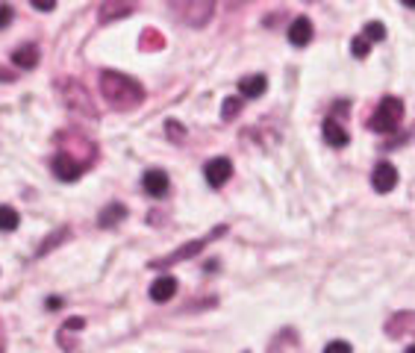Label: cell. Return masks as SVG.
<instances>
[{
  "mask_svg": "<svg viewBox=\"0 0 415 353\" xmlns=\"http://www.w3.org/2000/svg\"><path fill=\"white\" fill-rule=\"evenodd\" d=\"M100 91L106 95V100L112 103V109H133V106L145 100V88L138 86L133 76L121 74V71H103Z\"/></svg>",
  "mask_w": 415,
  "mask_h": 353,
  "instance_id": "obj_1",
  "label": "cell"
},
{
  "mask_svg": "<svg viewBox=\"0 0 415 353\" xmlns=\"http://www.w3.org/2000/svg\"><path fill=\"white\" fill-rule=\"evenodd\" d=\"M401 118H404V100L401 98H383L377 103V109L371 115V121H368V127H371L374 133H392L397 124H401Z\"/></svg>",
  "mask_w": 415,
  "mask_h": 353,
  "instance_id": "obj_2",
  "label": "cell"
},
{
  "mask_svg": "<svg viewBox=\"0 0 415 353\" xmlns=\"http://www.w3.org/2000/svg\"><path fill=\"white\" fill-rule=\"evenodd\" d=\"M224 233H227V227H224V224H221V227H215L212 233H206V236H201V239H195V241H189V244H183V248H177L174 253H168V256L157 259V262H150V268H168V265L183 262V259H189V256H197L209 241H215V239L224 236Z\"/></svg>",
  "mask_w": 415,
  "mask_h": 353,
  "instance_id": "obj_3",
  "label": "cell"
},
{
  "mask_svg": "<svg viewBox=\"0 0 415 353\" xmlns=\"http://www.w3.org/2000/svg\"><path fill=\"white\" fill-rule=\"evenodd\" d=\"M88 168V162L86 159H77L74 153H56L53 156V174L59 177V180H65V182H71V180H77V177H83V171Z\"/></svg>",
  "mask_w": 415,
  "mask_h": 353,
  "instance_id": "obj_4",
  "label": "cell"
},
{
  "mask_svg": "<svg viewBox=\"0 0 415 353\" xmlns=\"http://www.w3.org/2000/svg\"><path fill=\"white\" fill-rule=\"evenodd\" d=\"M204 174H206V182H209L212 189H221L224 182H227L230 177H233V162H230L227 156H215V159L206 162Z\"/></svg>",
  "mask_w": 415,
  "mask_h": 353,
  "instance_id": "obj_5",
  "label": "cell"
},
{
  "mask_svg": "<svg viewBox=\"0 0 415 353\" xmlns=\"http://www.w3.org/2000/svg\"><path fill=\"white\" fill-rule=\"evenodd\" d=\"M371 182H374V189H377L380 194L392 192V189L397 186V171H395V165H389V162H377V168L371 171Z\"/></svg>",
  "mask_w": 415,
  "mask_h": 353,
  "instance_id": "obj_6",
  "label": "cell"
},
{
  "mask_svg": "<svg viewBox=\"0 0 415 353\" xmlns=\"http://www.w3.org/2000/svg\"><path fill=\"white\" fill-rule=\"evenodd\" d=\"M142 189L150 194V197H165L168 189H171V180H168L165 171H159V168H153V171H147L142 177Z\"/></svg>",
  "mask_w": 415,
  "mask_h": 353,
  "instance_id": "obj_7",
  "label": "cell"
},
{
  "mask_svg": "<svg viewBox=\"0 0 415 353\" xmlns=\"http://www.w3.org/2000/svg\"><path fill=\"white\" fill-rule=\"evenodd\" d=\"M174 12H180L192 27H204L212 15V4H183V6H174Z\"/></svg>",
  "mask_w": 415,
  "mask_h": 353,
  "instance_id": "obj_8",
  "label": "cell"
},
{
  "mask_svg": "<svg viewBox=\"0 0 415 353\" xmlns=\"http://www.w3.org/2000/svg\"><path fill=\"white\" fill-rule=\"evenodd\" d=\"M289 41L295 44V48H306V44L312 41V21L310 18H295V21H291Z\"/></svg>",
  "mask_w": 415,
  "mask_h": 353,
  "instance_id": "obj_9",
  "label": "cell"
},
{
  "mask_svg": "<svg viewBox=\"0 0 415 353\" xmlns=\"http://www.w3.org/2000/svg\"><path fill=\"white\" fill-rule=\"evenodd\" d=\"M265 88H268V80L263 74H248V76H242L239 80V91H242V98H263L265 95Z\"/></svg>",
  "mask_w": 415,
  "mask_h": 353,
  "instance_id": "obj_10",
  "label": "cell"
},
{
  "mask_svg": "<svg viewBox=\"0 0 415 353\" xmlns=\"http://www.w3.org/2000/svg\"><path fill=\"white\" fill-rule=\"evenodd\" d=\"M324 139H327L333 147H345V145L350 142V135H348V130H345L336 118H327V121H324Z\"/></svg>",
  "mask_w": 415,
  "mask_h": 353,
  "instance_id": "obj_11",
  "label": "cell"
},
{
  "mask_svg": "<svg viewBox=\"0 0 415 353\" xmlns=\"http://www.w3.org/2000/svg\"><path fill=\"white\" fill-rule=\"evenodd\" d=\"M174 295H177V280H174V277H159L157 283L150 286V298L157 300V303L171 300Z\"/></svg>",
  "mask_w": 415,
  "mask_h": 353,
  "instance_id": "obj_12",
  "label": "cell"
},
{
  "mask_svg": "<svg viewBox=\"0 0 415 353\" xmlns=\"http://www.w3.org/2000/svg\"><path fill=\"white\" fill-rule=\"evenodd\" d=\"M124 218H127V206H124V204H110V206H103V212H100L98 224H100L103 229H110V227L121 224Z\"/></svg>",
  "mask_w": 415,
  "mask_h": 353,
  "instance_id": "obj_13",
  "label": "cell"
},
{
  "mask_svg": "<svg viewBox=\"0 0 415 353\" xmlns=\"http://www.w3.org/2000/svg\"><path fill=\"white\" fill-rule=\"evenodd\" d=\"M12 62L18 68H24V71L36 68L39 65V48H36V44H24V48H18L12 53Z\"/></svg>",
  "mask_w": 415,
  "mask_h": 353,
  "instance_id": "obj_14",
  "label": "cell"
},
{
  "mask_svg": "<svg viewBox=\"0 0 415 353\" xmlns=\"http://www.w3.org/2000/svg\"><path fill=\"white\" fill-rule=\"evenodd\" d=\"M136 6L133 4H127V6H115V4H103L100 6V21L103 24H110V18L115 21V18H124V15H130Z\"/></svg>",
  "mask_w": 415,
  "mask_h": 353,
  "instance_id": "obj_15",
  "label": "cell"
},
{
  "mask_svg": "<svg viewBox=\"0 0 415 353\" xmlns=\"http://www.w3.org/2000/svg\"><path fill=\"white\" fill-rule=\"evenodd\" d=\"M21 218H18V212H15L12 206H0V229L4 233H12V229H18Z\"/></svg>",
  "mask_w": 415,
  "mask_h": 353,
  "instance_id": "obj_16",
  "label": "cell"
},
{
  "mask_svg": "<svg viewBox=\"0 0 415 353\" xmlns=\"http://www.w3.org/2000/svg\"><path fill=\"white\" fill-rule=\"evenodd\" d=\"M362 39H365L368 44H374V41H383V39H386V27H383L380 21H371V24H365V29H362Z\"/></svg>",
  "mask_w": 415,
  "mask_h": 353,
  "instance_id": "obj_17",
  "label": "cell"
},
{
  "mask_svg": "<svg viewBox=\"0 0 415 353\" xmlns=\"http://www.w3.org/2000/svg\"><path fill=\"white\" fill-rule=\"evenodd\" d=\"M350 51H353V56H357V59H365L368 53H371V44H368L362 36H357L350 41Z\"/></svg>",
  "mask_w": 415,
  "mask_h": 353,
  "instance_id": "obj_18",
  "label": "cell"
},
{
  "mask_svg": "<svg viewBox=\"0 0 415 353\" xmlns=\"http://www.w3.org/2000/svg\"><path fill=\"white\" fill-rule=\"evenodd\" d=\"M239 109H242V100H239V98H227V100H224V106H221V115L230 121V118H233Z\"/></svg>",
  "mask_w": 415,
  "mask_h": 353,
  "instance_id": "obj_19",
  "label": "cell"
},
{
  "mask_svg": "<svg viewBox=\"0 0 415 353\" xmlns=\"http://www.w3.org/2000/svg\"><path fill=\"white\" fill-rule=\"evenodd\" d=\"M165 130H168V135H171V142H183V135H186V127H180L177 121H168Z\"/></svg>",
  "mask_w": 415,
  "mask_h": 353,
  "instance_id": "obj_20",
  "label": "cell"
},
{
  "mask_svg": "<svg viewBox=\"0 0 415 353\" xmlns=\"http://www.w3.org/2000/svg\"><path fill=\"white\" fill-rule=\"evenodd\" d=\"M324 353H353V347H350L348 342H330V345L324 347Z\"/></svg>",
  "mask_w": 415,
  "mask_h": 353,
  "instance_id": "obj_21",
  "label": "cell"
},
{
  "mask_svg": "<svg viewBox=\"0 0 415 353\" xmlns=\"http://www.w3.org/2000/svg\"><path fill=\"white\" fill-rule=\"evenodd\" d=\"M9 21H12V6L4 4V6H0V29H4Z\"/></svg>",
  "mask_w": 415,
  "mask_h": 353,
  "instance_id": "obj_22",
  "label": "cell"
},
{
  "mask_svg": "<svg viewBox=\"0 0 415 353\" xmlns=\"http://www.w3.org/2000/svg\"><path fill=\"white\" fill-rule=\"evenodd\" d=\"M83 324H86V321H83V318H71V321H68V324H65L62 330H74V333H77V330H80Z\"/></svg>",
  "mask_w": 415,
  "mask_h": 353,
  "instance_id": "obj_23",
  "label": "cell"
},
{
  "mask_svg": "<svg viewBox=\"0 0 415 353\" xmlns=\"http://www.w3.org/2000/svg\"><path fill=\"white\" fill-rule=\"evenodd\" d=\"M33 9H39V12H51L53 4H41V0H33Z\"/></svg>",
  "mask_w": 415,
  "mask_h": 353,
  "instance_id": "obj_24",
  "label": "cell"
},
{
  "mask_svg": "<svg viewBox=\"0 0 415 353\" xmlns=\"http://www.w3.org/2000/svg\"><path fill=\"white\" fill-rule=\"evenodd\" d=\"M59 306H62V300H59V298H51L48 300V309H59Z\"/></svg>",
  "mask_w": 415,
  "mask_h": 353,
  "instance_id": "obj_25",
  "label": "cell"
},
{
  "mask_svg": "<svg viewBox=\"0 0 415 353\" xmlns=\"http://www.w3.org/2000/svg\"><path fill=\"white\" fill-rule=\"evenodd\" d=\"M407 353H415V347H407Z\"/></svg>",
  "mask_w": 415,
  "mask_h": 353,
  "instance_id": "obj_26",
  "label": "cell"
},
{
  "mask_svg": "<svg viewBox=\"0 0 415 353\" xmlns=\"http://www.w3.org/2000/svg\"><path fill=\"white\" fill-rule=\"evenodd\" d=\"M244 353H248V350H244Z\"/></svg>",
  "mask_w": 415,
  "mask_h": 353,
  "instance_id": "obj_27",
  "label": "cell"
}]
</instances>
